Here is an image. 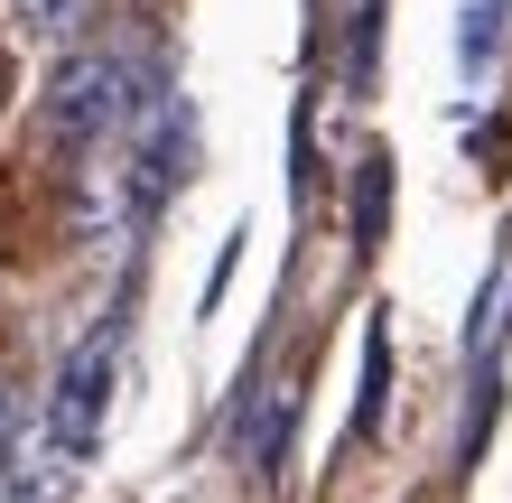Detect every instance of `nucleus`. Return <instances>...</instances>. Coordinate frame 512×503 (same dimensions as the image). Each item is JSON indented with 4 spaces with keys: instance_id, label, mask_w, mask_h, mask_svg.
Instances as JSON below:
<instances>
[{
    "instance_id": "nucleus-1",
    "label": "nucleus",
    "mask_w": 512,
    "mask_h": 503,
    "mask_svg": "<svg viewBox=\"0 0 512 503\" xmlns=\"http://www.w3.org/2000/svg\"><path fill=\"white\" fill-rule=\"evenodd\" d=\"M112 392H122V317H103V327H84L75 336V354L56 364V382H47V438L66 448V466H84L103 448V420H112Z\"/></svg>"
},
{
    "instance_id": "nucleus-2",
    "label": "nucleus",
    "mask_w": 512,
    "mask_h": 503,
    "mask_svg": "<svg viewBox=\"0 0 512 503\" xmlns=\"http://www.w3.org/2000/svg\"><path fill=\"white\" fill-rule=\"evenodd\" d=\"M131 103H140V75L122 66V56H66V66L47 75L38 122L66 140V150H94V140H112L131 122Z\"/></svg>"
},
{
    "instance_id": "nucleus-3",
    "label": "nucleus",
    "mask_w": 512,
    "mask_h": 503,
    "mask_svg": "<svg viewBox=\"0 0 512 503\" xmlns=\"http://www.w3.org/2000/svg\"><path fill=\"white\" fill-rule=\"evenodd\" d=\"M187 177H196V112L187 103H149V122L131 131V150H122V205H131V224H149Z\"/></svg>"
},
{
    "instance_id": "nucleus-4",
    "label": "nucleus",
    "mask_w": 512,
    "mask_h": 503,
    "mask_svg": "<svg viewBox=\"0 0 512 503\" xmlns=\"http://www.w3.org/2000/svg\"><path fill=\"white\" fill-rule=\"evenodd\" d=\"M298 392H308V382H298V373H280V382L261 392V410H243L233 448H243V466H252V476H280V457H289V429H298Z\"/></svg>"
},
{
    "instance_id": "nucleus-5",
    "label": "nucleus",
    "mask_w": 512,
    "mask_h": 503,
    "mask_svg": "<svg viewBox=\"0 0 512 503\" xmlns=\"http://www.w3.org/2000/svg\"><path fill=\"white\" fill-rule=\"evenodd\" d=\"M382 401H391V317H364V392H354V448L382 429Z\"/></svg>"
},
{
    "instance_id": "nucleus-6",
    "label": "nucleus",
    "mask_w": 512,
    "mask_h": 503,
    "mask_svg": "<svg viewBox=\"0 0 512 503\" xmlns=\"http://www.w3.org/2000/svg\"><path fill=\"white\" fill-rule=\"evenodd\" d=\"M382 233H391V159L364 150L354 159V252H382Z\"/></svg>"
},
{
    "instance_id": "nucleus-7",
    "label": "nucleus",
    "mask_w": 512,
    "mask_h": 503,
    "mask_svg": "<svg viewBox=\"0 0 512 503\" xmlns=\"http://www.w3.org/2000/svg\"><path fill=\"white\" fill-rule=\"evenodd\" d=\"M503 28H512V0H457V66L485 75L503 56Z\"/></svg>"
},
{
    "instance_id": "nucleus-8",
    "label": "nucleus",
    "mask_w": 512,
    "mask_h": 503,
    "mask_svg": "<svg viewBox=\"0 0 512 503\" xmlns=\"http://www.w3.org/2000/svg\"><path fill=\"white\" fill-rule=\"evenodd\" d=\"M10 10H19L28 38H66V28H75V0H10Z\"/></svg>"
},
{
    "instance_id": "nucleus-9",
    "label": "nucleus",
    "mask_w": 512,
    "mask_h": 503,
    "mask_svg": "<svg viewBox=\"0 0 512 503\" xmlns=\"http://www.w3.org/2000/svg\"><path fill=\"white\" fill-rule=\"evenodd\" d=\"M0 448H10V392H0Z\"/></svg>"
}]
</instances>
